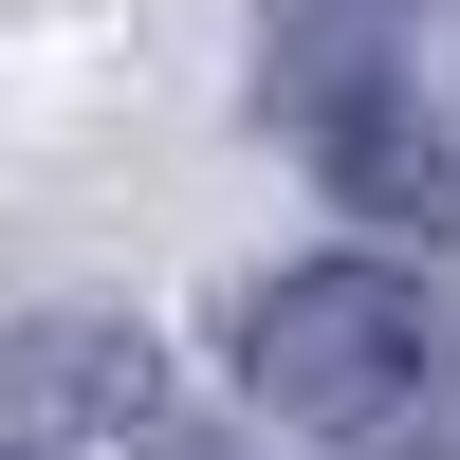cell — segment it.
Segmentation results:
<instances>
[{
	"mask_svg": "<svg viewBox=\"0 0 460 460\" xmlns=\"http://www.w3.org/2000/svg\"><path fill=\"white\" fill-rule=\"evenodd\" d=\"M240 387L332 460H460V332L387 258H295L240 314Z\"/></svg>",
	"mask_w": 460,
	"mask_h": 460,
	"instance_id": "obj_1",
	"label": "cell"
},
{
	"mask_svg": "<svg viewBox=\"0 0 460 460\" xmlns=\"http://www.w3.org/2000/svg\"><path fill=\"white\" fill-rule=\"evenodd\" d=\"M295 111H314V166L350 184V203H387V221H424V240H460V111H442L368 19H332L314 56H295Z\"/></svg>",
	"mask_w": 460,
	"mask_h": 460,
	"instance_id": "obj_2",
	"label": "cell"
},
{
	"mask_svg": "<svg viewBox=\"0 0 460 460\" xmlns=\"http://www.w3.org/2000/svg\"><path fill=\"white\" fill-rule=\"evenodd\" d=\"M147 460H221V442H184V424H166V442H147Z\"/></svg>",
	"mask_w": 460,
	"mask_h": 460,
	"instance_id": "obj_3",
	"label": "cell"
}]
</instances>
